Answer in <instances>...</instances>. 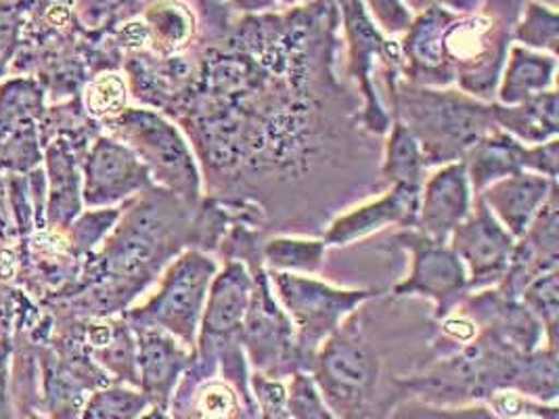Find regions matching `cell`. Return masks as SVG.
I'll use <instances>...</instances> for the list:
<instances>
[{"instance_id":"obj_1","label":"cell","mask_w":559,"mask_h":419,"mask_svg":"<svg viewBox=\"0 0 559 419\" xmlns=\"http://www.w3.org/2000/svg\"><path fill=\"white\" fill-rule=\"evenodd\" d=\"M337 419H390L401 396L385 386L383 352L365 304L325 342L308 371Z\"/></svg>"},{"instance_id":"obj_2","label":"cell","mask_w":559,"mask_h":419,"mask_svg":"<svg viewBox=\"0 0 559 419\" xmlns=\"http://www.w3.org/2000/svg\"><path fill=\"white\" fill-rule=\"evenodd\" d=\"M392 120H401L417 139L428 168L461 161L495 129L492 101L476 99L457 88H436L401 82L388 74Z\"/></svg>"},{"instance_id":"obj_3","label":"cell","mask_w":559,"mask_h":419,"mask_svg":"<svg viewBox=\"0 0 559 419\" xmlns=\"http://www.w3.org/2000/svg\"><path fill=\"white\" fill-rule=\"evenodd\" d=\"M166 411L170 419H260L252 367L239 340L195 344Z\"/></svg>"},{"instance_id":"obj_4","label":"cell","mask_w":559,"mask_h":419,"mask_svg":"<svg viewBox=\"0 0 559 419\" xmlns=\"http://www.w3.org/2000/svg\"><path fill=\"white\" fill-rule=\"evenodd\" d=\"M218 262L200 248H187L166 264L152 294L122 316L132 330L157 327L195 352L207 291Z\"/></svg>"},{"instance_id":"obj_5","label":"cell","mask_w":559,"mask_h":419,"mask_svg":"<svg viewBox=\"0 0 559 419\" xmlns=\"http://www.w3.org/2000/svg\"><path fill=\"white\" fill-rule=\"evenodd\" d=\"M102 132L130 147L147 166L155 187L195 206L202 202V172L185 134L164 113L130 107L103 122Z\"/></svg>"},{"instance_id":"obj_6","label":"cell","mask_w":559,"mask_h":419,"mask_svg":"<svg viewBox=\"0 0 559 419\" xmlns=\"http://www.w3.org/2000/svg\"><path fill=\"white\" fill-rule=\"evenodd\" d=\"M266 273L281 309L292 321L298 357L305 371H310L314 355L342 327V323L356 309L380 296V289L337 288L314 275Z\"/></svg>"},{"instance_id":"obj_7","label":"cell","mask_w":559,"mask_h":419,"mask_svg":"<svg viewBox=\"0 0 559 419\" xmlns=\"http://www.w3.org/2000/svg\"><path fill=\"white\" fill-rule=\"evenodd\" d=\"M248 268L254 277V291L243 319L239 344L252 371L273 380H287L292 373L305 371L298 357L292 321L271 289L262 261L248 264Z\"/></svg>"},{"instance_id":"obj_8","label":"cell","mask_w":559,"mask_h":419,"mask_svg":"<svg viewBox=\"0 0 559 419\" xmlns=\"http://www.w3.org/2000/svg\"><path fill=\"white\" fill-rule=\"evenodd\" d=\"M392 241L411 256L407 279L392 289L394 298H428L433 304V321L455 311L472 294L465 266L449 246L419 234L415 227L392 236Z\"/></svg>"},{"instance_id":"obj_9","label":"cell","mask_w":559,"mask_h":419,"mask_svg":"<svg viewBox=\"0 0 559 419\" xmlns=\"http://www.w3.org/2000/svg\"><path fill=\"white\" fill-rule=\"evenodd\" d=\"M147 166L118 139L99 132L82 159L84 208H118L152 189Z\"/></svg>"},{"instance_id":"obj_10","label":"cell","mask_w":559,"mask_h":419,"mask_svg":"<svg viewBox=\"0 0 559 419\" xmlns=\"http://www.w3.org/2000/svg\"><path fill=\"white\" fill-rule=\"evenodd\" d=\"M474 195H480L488 184L511 175L534 172L558 181L559 139L524 145L501 129H492L461 159Z\"/></svg>"},{"instance_id":"obj_11","label":"cell","mask_w":559,"mask_h":419,"mask_svg":"<svg viewBox=\"0 0 559 419\" xmlns=\"http://www.w3.org/2000/svg\"><path fill=\"white\" fill-rule=\"evenodd\" d=\"M449 246L465 266L469 289L480 291L503 282L515 239L484 206L483 200L474 197V206L449 237Z\"/></svg>"},{"instance_id":"obj_12","label":"cell","mask_w":559,"mask_h":419,"mask_svg":"<svg viewBox=\"0 0 559 419\" xmlns=\"http://www.w3.org/2000/svg\"><path fill=\"white\" fill-rule=\"evenodd\" d=\"M474 197L463 161L438 166L421 184L415 229L436 241H449L469 214Z\"/></svg>"},{"instance_id":"obj_13","label":"cell","mask_w":559,"mask_h":419,"mask_svg":"<svg viewBox=\"0 0 559 419\" xmlns=\"http://www.w3.org/2000/svg\"><path fill=\"white\" fill-rule=\"evenodd\" d=\"M559 189L538 210L526 234L515 239L513 254L503 282L495 288L508 298H518L536 277L558 271L559 264Z\"/></svg>"},{"instance_id":"obj_14","label":"cell","mask_w":559,"mask_h":419,"mask_svg":"<svg viewBox=\"0 0 559 419\" xmlns=\"http://www.w3.org/2000/svg\"><path fill=\"white\" fill-rule=\"evenodd\" d=\"M419 193L421 189L413 187H388L380 197L337 214L321 239L328 246H350L394 225L403 229L415 227Z\"/></svg>"},{"instance_id":"obj_15","label":"cell","mask_w":559,"mask_h":419,"mask_svg":"<svg viewBox=\"0 0 559 419\" xmlns=\"http://www.w3.org/2000/svg\"><path fill=\"white\" fill-rule=\"evenodd\" d=\"M252 291L254 277L243 262L227 261L225 266H218L207 291L195 344L239 340Z\"/></svg>"},{"instance_id":"obj_16","label":"cell","mask_w":559,"mask_h":419,"mask_svg":"<svg viewBox=\"0 0 559 419\" xmlns=\"http://www.w3.org/2000/svg\"><path fill=\"white\" fill-rule=\"evenodd\" d=\"M132 332L136 338L139 391L152 407L166 411L178 380L193 361V350L157 327H139Z\"/></svg>"},{"instance_id":"obj_17","label":"cell","mask_w":559,"mask_h":419,"mask_svg":"<svg viewBox=\"0 0 559 419\" xmlns=\"http://www.w3.org/2000/svg\"><path fill=\"white\" fill-rule=\"evenodd\" d=\"M390 419H559V409L558 405L538 403L524 394L499 391L488 400L459 407H436L405 398L392 409Z\"/></svg>"},{"instance_id":"obj_18","label":"cell","mask_w":559,"mask_h":419,"mask_svg":"<svg viewBox=\"0 0 559 419\" xmlns=\"http://www.w3.org/2000/svg\"><path fill=\"white\" fill-rule=\"evenodd\" d=\"M556 189L558 181L534 172H520L488 184L476 197L483 200L484 206L508 229L509 236L518 239L526 234L534 216Z\"/></svg>"},{"instance_id":"obj_19","label":"cell","mask_w":559,"mask_h":419,"mask_svg":"<svg viewBox=\"0 0 559 419\" xmlns=\"http://www.w3.org/2000/svg\"><path fill=\"white\" fill-rule=\"evenodd\" d=\"M558 59L549 52L533 51L528 47H511L508 65L499 76L495 104L518 105L540 93L556 88Z\"/></svg>"},{"instance_id":"obj_20","label":"cell","mask_w":559,"mask_h":419,"mask_svg":"<svg viewBox=\"0 0 559 419\" xmlns=\"http://www.w3.org/2000/svg\"><path fill=\"white\" fill-rule=\"evenodd\" d=\"M558 91H547L518 105H499L492 101L495 127L511 134L524 145H540L558 139Z\"/></svg>"},{"instance_id":"obj_21","label":"cell","mask_w":559,"mask_h":419,"mask_svg":"<svg viewBox=\"0 0 559 419\" xmlns=\"http://www.w3.org/2000/svg\"><path fill=\"white\" fill-rule=\"evenodd\" d=\"M426 159L417 139L401 120H392L383 145L382 179L388 187L421 189L426 181Z\"/></svg>"},{"instance_id":"obj_22","label":"cell","mask_w":559,"mask_h":419,"mask_svg":"<svg viewBox=\"0 0 559 419\" xmlns=\"http://www.w3.org/2000/svg\"><path fill=\"white\" fill-rule=\"evenodd\" d=\"M328 243L323 239L277 236L262 243V264L266 271L319 275L325 268Z\"/></svg>"},{"instance_id":"obj_23","label":"cell","mask_w":559,"mask_h":419,"mask_svg":"<svg viewBox=\"0 0 559 419\" xmlns=\"http://www.w3.org/2000/svg\"><path fill=\"white\" fill-rule=\"evenodd\" d=\"M513 393L524 394L538 403L558 405L559 367L558 348L543 344L528 352L518 367Z\"/></svg>"},{"instance_id":"obj_24","label":"cell","mask_w":559,"mask_h":419,"mask_svg":"<svg viewBox=\"0 0 559 419\" xmlns=\"http://www.w3.org/2000/svg\"><path fill=\"white\" fill-rule=\"evenodd\" d=\"M128 101L130 91L127 79L114 70H105L88 80L80 99L84 113L97 124L120 116L127 109Z\"/></svg>"},{"instance_id":"obj_25","label":"cell","mask_w":559,"mask_h":419,"mask_svg":"<svg viewBox=\"0 0 559 419\" xmlns=\"http://www.w3.org/2000/svg\"><path fill=\"white\" fill-rule=\"evenodd\" d=\"M147 36L159 52H175L182 49L193 34V17L187 7L164 0L153 4L145 15Z\"/></svg>"},{"instance_id":"obj_26","label":"cell","mask_w":559,"mask_h":419,"mask_svg":"<svg viewBox=\"0 0 559 419\" xmlns=\"http://www.w3.org/2000/svg\"><path fill=\"white\" fill-rule=\"evenodd\" d=\"M150 407V400L139 388L109 384L86 398L78 419H136Z\"/></svg>"},{"instance_id":"obj_27","label":"cell","mask_w":559,"mask_h":419,"mask_svg":"<svg viewBox=\"0 0 559 419\" xmlns=\"http://www.w3.org/2000/svg\"><path fill=\"white\" fill-rule=\"evenodd\" d=\"M520 302L545 330V344L558 348L559 271L545 273L520 294Z\"/></svg>"},{"instance_id":"obj_28","label":"cell","mask_w":559,"mask_h":419,"mask_svg":"<svg viewBox=\"0 0 559 419\" xmlns=\"http://www.w3.org/2000/svg\"><path fill=\"white\" fill-rule=\"evenodd\" d=\"M120 214H122V206L88 208L78 214L76 220L63 231L78 261H84L88 254H93L102 246L103 239L116 227Z\"/></svg>"},{"instance_id":"obj_29","label":"cell","mask_w":559,"mask_h":419,"mask_svg":"<svg viewBox=\"0 0 559 419\" xmlns=\"http://www.w3.org/2000/svg\"><path fill=\"white\" fill-rule=\"evenodd\" d=\"M285 407L292 419H337L308 371H296L285 380Z\"/></svg>"},{"instance_id":"obj_30","label":"cell","mask_w":559,"mask_h":419,"mask_svg":"<svg viewBox=\"0 0 559 419\" xmlns=\"http://www.w3.org/2000/svg\"><path fill=\"white\" fill-rule=\"evenodd\" d=\"M558 15L554 9L531 4L524 22L515 29V38L536 51L558 57Z\"/></svg>"},{"instance_id":"obj_31","label":"cell","mask_w":559,"mask_h":419,"mask_svg":"<svg viewBox=\"0 0 559 419\" xmlns=\"http://www.w3.org/2000/svg\"><path fill=\"white\" fill-rule=\"evenodd\" d=\"M13 355L15 327L11 321L0 319V419H20L13 400Z\"/></svg>"},{"instance_id":"obj_32","label":"cell","mask_w":559,"mask_h":419,"mask_svg":"<svg viewBox=\"0 0 559 419\" xmlns=\"http://www.w3.org/2000/svg\"><path fill=\"white\" fill-rule=\"evenodd\" d=\"M252 391L258 403L260 419H292L285 407V396H287L285 380H273L252 371Z\"/></svg>"},{"instance_id":"obj_33","label":"cell","mask_w":559,"mask_h":419,"mask_svg":"<svg viewBox=\"0 0 559 419\" xmlns=\"http://www.w3.org/2000/svg\"><path fill=\"white\" fill-rule=\"evenodd\" d=\"M2 172V170H0ZM20 241L9 200H7V183L0 177V275L4 282H11L17 268V256L13 254V243Z\"/></svg>"},{"instance_id":"obj_34","label":"cell","mask_w":559,"mask_h":419,"mask_svg":"<svg viewBox=\"0 0 559 419\" xmlns=\"http://www.w3.org/2000/svg\"><path fill=\"white\" fill-rule=\"evenodd\" d=\"M365 2L385 32L399 34L411 26V15L403 0H365Z\"/></svg>"},{"instance_id":"obj_35","label":"cell","mask_w":559,"mask_h":419,"mask_svg":"<svg viewBox=\"0 0 559 419\" xmlns=\"http://www.w3.org/2000/svg\"><path fill=\"white\" fill-rule=\"evenodd\" d=\"M136 419H170L168 416V411H164V409H157V407H150L141 418Z\"/></svg>"}]
</instances>
